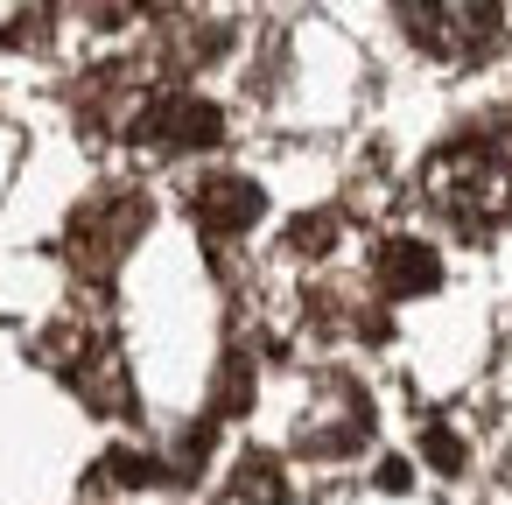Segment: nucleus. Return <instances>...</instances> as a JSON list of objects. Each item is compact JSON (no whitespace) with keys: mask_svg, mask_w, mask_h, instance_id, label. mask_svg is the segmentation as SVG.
<instances>
[{"mask_svg":"<svg viewBox=\"0 0 512 505\" xmlns=\"http://www.w3.org/2000/svg\"><path fill=\"white\" fill-rule=\"evenodd\" d=\"M393 8H400L407 36L442 64L491 57L505 36V0H393Z\"/></svg>","mask_w":512,"mask_h":505,"instance_id":"2","label":"nucleus"},{"mask_svg":"<svg viewBox=\"0 0 512 505\" xmlns=\"http://www.w3.org/2000/svg\"><path fill=\"white\" fill-rule=\"evenodd\" d=\"M197 211H204V225H218V232H239V225H253V211H260V190L225 176V183H204Z\"/></svg>","mask_w":512,"mask_h":505,"instance_id":"4","label":"nucleus"},{"mask_svg":"<svg viewBox=\"0 0 512 505\" xmlns=\"http://www.w3.org/2000/svg\"><path fill=\"white\" fill-rule=\"evenodd\" d=\"M428 197L456 225L512 218V127H491V134H470V141L442 148L435 169H428Z\"/></svg>","mask_w":512,"mask_h":505,"instance_id":"1","label":"nucleus"},{"mask_svg":"<svg viewBox=\"0 0 512 505\" xmlns=\"http://www.w3.org/2000/svg\"><path fill=\"white\" fill-rule=\"evenodd\" d=\"M386 288H435V253L428 246H386Z\"/></svg>","mask_w":512,"mask_h":505,"instance_id":"5","label":"nucleus"},{"mask_svg":"<svg viewBox=\"0 0 512 505\" xmlns=\"http://www.w3.org/2000/svg\"><path fill=\"white\" fill-rule=\"evenodd\" d=\"M141 141H162V148L218 141V113H211V106H197V99H162V106L141 120Z\"/></svg>","mask_w":512,"mask_h":505,"instance_id":"3","label":"nucleus"}]
</instances>
